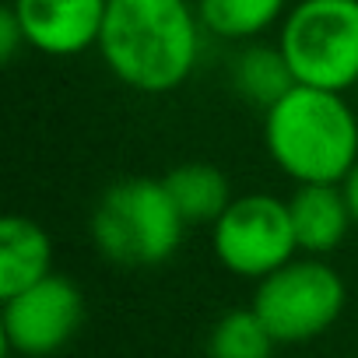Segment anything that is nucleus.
Here are the masks:
<instances>
[{
  "mask_svg": "<svg viewBox=\"0 0 358 358\" xmlns=\"http://www.w3.org/2000/svg\"><path fill=\"white\" fill-rule=\"evenodd\" d=\"M165 187L172 204L179 208L187 225H215L218 215L232 204V187H229V176L211 165V162H183L169 169L165 176Z\"/></svg>",
  "mask_w": 358,
  "mask_h": 358,
  "instance_id": "12",
  "label": "nucleus"
},
{
  "mask_svg": "<svg viewBox=\"0 0 358 358\" xmlns=\"http://www.w3.org/2000/svg\"><path fill=\"white\" fill-rule=\"evenodd\" d=\"M85 323V295L81 288L64 278L50 274L25 292L4 299L0 309V334H4L8 355L22 358H50L64 351Z\"/></svg>",
  "mask_w": 358,
  "mask_h": 358,
  "instance_id": "7",
  "label": "nucleus"
},
{
  "mask_svg": "<svg viewBox=\"0 0 358 358\" xmlns=\"http://www.w3.org/2000/svg\"><path fill=\"white\" fill-rule=\"evenodd\" d=\"M211 253L243 281H260L285 267L292 257H299L288 201L274 194L232 197V204L211 225Z\"/></svg>",
  "mask_w": 358,
  "mask_h": 358,
  "instance_id": "6",
  "label": "nucleus"
},
{
  "mask_svg": "<svg viewBox=\"0 0 358 358\" xmlns=\"http://www.w3.org/2000/svg\"><path fill=\"white\" fill-rule=\"evenodd\" d=\"M288 211L299 253L309 257H330L355 229V215L341 183H299L288 197Z\"/></svg>",
  "mask_w": 358,
  "mask_h": 358,
  "instance_id": "9",
  "label": "nucleus"
},
{
  "mask_svg": "<svg viewBox=\"0 0 358 358\" xmlns=\"http://www.w3.org/2000/svg\"><path fill=\"white\" fill-rule=\"evenodd\" d=\"M53 274V239L29 215H8L0 222V299L25 292Z\"/></svg>",
  "mask_w": 358,
  "mask_h": 358,
  "instance_id": "10",
  "label": "nucleus"
},
{
  "mask_svg": "<svg viewBox=\"0 0 358 358\" xmlns=\"http://www.w3.org/2000/svg\"><path fill=\"white\" fill-rule=\"evenodd\" d=\"M344 194H348V204H351V215H355V229H358V162H355V169L348 172V179H344Z\"/></svg>",
  "mask_w": 358,
  "mask_h": 358,
  "instance_id": "16",
  "label": "nucleus"
},
{
  "mask_svg": "<svg viewBox=\"0 0 358 358\" xmlns=\"http://www.w3.org/2000/svg\"><path fill=\"white\" fill-rule=\"evenodd\" d=\"M208 36L225 43H253L281 29L292 0H194Z\"/></svg>",
  "mask_w": 358,
  "mask_h": 358,
  "instance_id": "13",
  "label": "nucleus"
},
{
  "mask_svg": "<svg viewBox=\"0 0 358 358\" xmlns=\"http://www.w3.org/2000/svg\"><path fill=\"white\" fill-rule=\"evenodd\" d=\"M278 46L295 85L358 88V0H295L278 29Z\"/></svg>",
  "mask_w": 358,
  "mask_h": 358,
  "instance_id": "4",
  "label": "nucleus"
},
{
  "mask_svg": "<svg viewBox=\"0 0 358 358\" xmlns=\"http://www.w3.org/2000/svg\"><path fill=\"white\" fill-rule=\"evenodd\" d=\"M355 95H358V88H355Z\"/></svg>",
  "mask_w": 358,
  "mask_h": 358,
  "instance_id": "17",
  "label": "nucleus"
},
{
  "mask_svg": "<svg viewBox=\"0 0 358 358\" xmlns=\"http://www.w3.org/2000/svg\"><path fill=\"white\" fill-rule=\"evenodd\" d=\"M88 232L102 260L116 267H158L176 257L187 222L172 204L165 179L127 176L102 190Z\"/></svg>",
  "mask_w": 358,
  "mask_h": 358,
  "instance_id": "3",
  "label": "nucleus"
},
{
  "mask_svg": "<svg viewBox=\"0 0 358 358\" xmlns=\"http://www.w3.org/2000/svg\"><path fill=\"white\" fill-rule=\"evenodd\" d=\"M267 158L292 183H344L358 162V109L344 92L295 85L264 109Z\"/></svg>",
  "mask_w": 358,
  "mask_h": 358,
  "instance_id": "2",
  "label": "nucleus"
},
{
  "mask_svg": "<svg viewBox=\"0 0 358 358\" xmlns=\"http://www.w3.org/2000/svg\"><path fill=\"white\" fill-rule=\"evenodd\" d=\"M204 36L194 0H109L95 50L127 88L169 95L194 78Z\"/></svg>",
  "mask_w": 358,
  "mask_h": 358,
  "instance_id": "1",
  "label": "nucleus"
},
{
  "mask_svg": "<svg viewBox=\"0 0 358 358\" xmlns=\"http://www.w3.org/2000/svg\"><path fill=\"white\" fill-rule=\"evenodd\" d=\"M229 81H232V92L253 109H271L288 88H295V74L281 46L264 43V39L239 43L229 64Z\"/></svg>",
  "mask_w": 358,
  "mask_h": 358,
  "instance_id": "11",
  "label": "nucleus"
},
{
  "mask_svg": "<svg viewBox=\"0 0 358 358\" xmlns=\"http://www.w3.org/2000/svg\"><path fill=\"white\" fill-rule=\"evenodd\" d=\"M22 50H29V39H25L15 11L4 8V15H0V57H4V64H11Z\"/></svg>",
  "mask_w": 358,
  "mask_h": 358,
  "instance_id": "15",
  "label": "nucleus"
},
{
  "mask_svg": "<svg viewBox=\"0 0 358 358\" xmlns=\"http://www.w3.org/2000/svg\"><path fill=\"white\" fill-rule=\"evenodd\" d=\"M250 306L278 344H306L341 320L348 306V285L337 267L327 264V257L299 253L257 281Z\"/></svg>",
  "mask_w": 358,
  "mask_h": 358,
  "instance_id": "5",
  "label": "nucleus"
},
{
  "mask_svg": "<svg viewBox=\"0 0 358 358\" xmlns=\"http://www.w3.org/2000/svg\"><path fill=\"white\" fill-rule=\"evenodd\" d=\"M29 39L46 57H78L99 46L109 0H11L8 4Z\"/></svg>",
  "mask_w": 358,
  "mask_h": 358,
  "instance_id": "8",
  "label": "nucleus"
},
{
  "mask_svg": "<svg viewBox=\"0 0 358 358\" xmlns=\"http://www.w3.org/2000/svg\"><path fill=\"white\" fill-rule=\"evenodd\" d=\"M274 348L278 341L253 306L229 309L208 334V358H271Z\"/></svg>",
  "mask_w": 358,
  "mask_h": 358,
  "instance_id": "14",
  "label": "nucleus"
}]
</instances>
